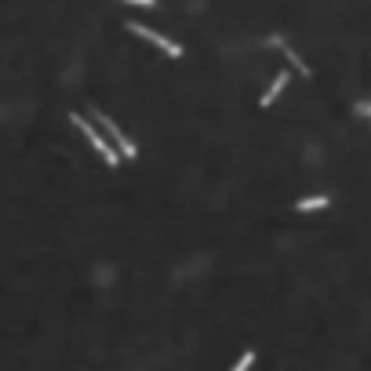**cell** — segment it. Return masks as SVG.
I'll return each instance as SVG.
<instances>
[{
  "label": "cell",
  "instance_id": "cell-1",
  "mask_svg": "<svg viewBox=\"0 0 371 371\" xmlns=\"http://www.w3.org/2000/svg\"><path fill=\"white\" fill-rule=\"evenodd\" d=\"M70 120L80 127V132H84V139L91 142V146H95V153H99V157L106 160L109 168H117V164H120V153H117V146H113V142H106V139H102L99 132H95V127H91L84 117H80V113H70Z\"/></svg>",
  "mask_w": 371,
  "mask_h": 371
},
{
  "label": "cell",
  "instance_id": "cell-2",
  "mask_svg": "<svg viewBox=\"0 0 371 371\" xmlns=\"http://www.w3.org/2000/svg\"><path fill=\"white\" fill-rule=\"evenodd\" d=\"M127 29H132V33H135V37H142V40H150V44H157V47H160V52H164V55H171V58H179V55H182V47H179V44H175V40H168L164 33H157V29H146V26H142V22H127Z\"/></svg>",
  "mask_w": 371,
  "mask_h": 371
},
{
  "label": "cell",
  "instance_id": "cell-3",
  "mask_svg": "<svg viewBox=\"0 0 371 371\" xmlns=\"http://www.w3.org/2000/svg\"><path fill=\"white\" fill-rule=\"evenodd\" d=\"M95 117H99V124L106 127V135H109L113 142H117V150H120V157H127V160H135V157H139V150H135V142H132V139H127V135L120 132V127H117V124H113V120L106 117V113H95Z\"/></svg>",
  "mask_w": 371,
  "mask_h": 371
},
{
  "label": "cell",
  "instance_id": "cell-4",
  "mask_svg": "<svg viewBox=\"0 0 371 371\" xmlns=\"http://www.w3.org/2000/svg\"><path fill=\"white\" fill-rule=\"evenodd\" d=\"M287 80H292V77H287V73H281V77H277V80H273V84L266 88V95H262L259 102H262V106H273V102H277V95L287 88Z\"/></svg>",
  "mask_w": 371,
  "mask_h": 371
},
{
  "label": "cell",
  "instance_id": "cell-5",
  "mask_svg": "<svg viewBox=\"0 0 371 371\" xmlns=\"http://www.w3.org/2000/svg\"><path fill=\"white\" fill-rule=\"evenodd\" d=\"M331 200L320 193V197H302V200H295V212H324Z\"/></svg>",
  "mask_w": 371,
  "mask_h": 371
},
{
  "label": "cell",
  "instance_id": "cell-6",
  "mask_svg": "<svg viewBox=\"0 0 371 371\" xmlns=\"http://www.w3.org/2000/svg\"><path fill=\"white\" fill-rule=\"evenodd\" d=\"M251 364H255V353H251V349H244V353H240V361H237L230 371H248Z\"/></svg>",
  "mask_w": 371,
  "mask_h": 371
},
{
  "label": "cell",
  "instance_id": "cell-7",
  "mask_svg": "<svg viewBox=\"0 0 371 371\" xmlns=\"http://www.w3.org/2000/svg\"><path fill=\"white\" fill-rule=\"evenodd\" d=\"M284 52H287V58H292V66H295L299 73H310V70H306V62H302V58H299V55L292 52V47H284Z\"/></svg>",
  "mask_w": 371,
  "mask_h": 371
},
{
  "label": "cell",
  "instance_id": "cell-8",
  "mask_svg": "<svg viewBox=\"0 0 371 371\" xmlns=\"http://www.w3.org/2000/svg\"><path fill=\"white\" fill-rule=\"evenodd\" d=\"M357 113L361 117H371V102H357Z\"/></svg>",
  "mask_w": 371,
  "mask_h": 371
},
{
  "label": "cell",
  "instance_id": "cell-9",
  "mask_svg": "<svg viewBox=\"0 0 371 371\" xmlns=\"http://www.w3.org/2000/svg\"><path fill=\"white\" fill-rule=\"evenodd\" d=\"M127 4H139V8H157V0H127Z\"/></svg>",
  "mask_w": 371,
  "mask_h": 371
}]
</instances>
